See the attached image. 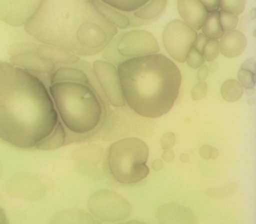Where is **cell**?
Listing matches in <instances>:
<instances>
[{"label":"cell","mask_w":256,"mask_h":224,"mask_svg":"<svg viewBox=\"0 0 256 224\" xmlns=\"http://www.w3.org/2000/svg\"><path fill=\"white\" fill-rule=\"evenodd\" d=\"M58 118L65 129V145L95 139L100 131L115 125V114L107 98L90 84L54 83L49 87Z\"/></svg>","instance_id":"4"},{"label":"cell","mask_w":256,"mask_h":224,"mask_svg":"<svg viewBox=\"0 0 256 224\" xmlns=\"http://www.w3.org/2000/svg\"><path fill=\"white\" fill-rule=\"evenodd\" d=\"M255 60L253 58H250V59H247L246 61H244L241 65V69H245V70H248L250 72H253L255 73Z\"/></svg>","instance_id":"36"},{"label":"cell","mask_w":256,"mask_h":224,"mask_svg":"<svg viewBox=\"0 0 256 224\" xmlns=\"http://www.w3.org/2000/svg\"><path fill=\"white\" fill-rule=\"evenodd\" d=\"M207 68H208V71H209L210 73H214V72L217 71L218 63L215 62L214 60H213V61H210V63H209V65L207 66Z\"/></svg>","instance_id":"39"},{"label":"cell","mask_w":256,"mask_h":224,"mask_svg":"<svg viewBox=\"0 0 256 224\" xmlns=\"http://www.w3.org/2000/svg\"><path fill=\"white\" fill-rule=\"evenodd\" d=\"M238 82L245 89H252L255 85V73L250 72L245 69H241L238 71Z\"/></svg>","instance_id":"27"},{"label":"cell","mask_w":256,"mask_h":224,"mask_svg":"<svg viewBox=\"0 0 256 224\" xmlns=\"http://www.w3.org/2000/svg\"><path fill=\"white\" fill-rule=\"evenodd\" d=\"M42 0H0V20L19 27L37 11Z\"/></svg>","instance_id":"11"},{"label":"cell","mask_w":256,"mask_h":224,"mask_svg":"<svg viewBox=\"0 0 256 224\" xmlns=\"http://www.w3.org/2000/svg\"><path fill=\"white\" fill-rule=\"evenodd\" d=\"M236 189V183H230L226 186L220 187V188H210L207 189L206 192L208 195L212 197H224L232 194Z\"/></svg>","instance_id":"29"},{"label":"cell","mask_w":256,"mask_h":224,"mask_svg":"<svg viewBox=\"0 0 256 224\" xmlns=\"http://www.w3.org/2000/svg\"><path fill=\"white\" fill-rule=\"evenodd\" d=\"M87 206L90 213L96 219L105 222L122 221L132 211V205L126 198L106 189L91 194Z\"/></svg>","instance_id":"8"},{"label":"cell","mask_w":256,"mask_h":224,"mask_svg":"<svg viewBox=\"0 0 256 224\" xmlns=\"http://www.w3.org/2000/svg\"><path fill=\"white\" fill-rule=\"evenodd\" d=\"M37 52L41 56L50 60L55 65L56 69L59 67L68 66L69 64L75 63L80 60V57L78 55L64 48L54 46V45L44 44V43L38 44Z\"/></svg>","instance_id":"15"},{"label":"cell","mask_w":256,"mask_h":224,"mask_svg":"<svg viewBox=\"0 0 256 224\" xmlns=\"http://www.w3.org/2000/svg\"><path fill=\"white\" fill-rule=\"evenodd\" d=\"M92 67L110 105L123 107L126 103L122 93L117 67L105 60H95Z\"/></svg>","instance_id":"10"},{"label":"cell","mask_w":256,"mask_h":224,"mask_svg":"<svg viewBox=\"0 0 256 224\" xmlns=\"http://www.w3.org/2000/svg\"><path fill=\"white\" fill-rule=\"evenodd\" d=\"M81 83L89 84L86 74L75 67L63 66L57 68L51 75L50 85L54 83Z\"/></svg>","instance_id":"17"},{"label":"cell","mask_w":256,"mask_h":224,"mask_svg":"<svg viewBox=\"0 0 256 224\" xmlns=\"http://www.w3.org/2000/svg\"><path fill=\"white\" fill-rule=\"evenodd\" d=\"M24 29L39 42L78 56L102 52L118 33L91 0H42Z\"/></svg>","instance_id":"2"},{"label":"cell","mask_w":256,"mask_h":224,"mask_svg":"<svg viewBox=\"0 0 256 224\" xmlns=\"http://www.w3.org/2000/svg\"><path fill=\"white\" fill-rule=\"evenodd\" d=\"M96 9L102 14V16L111 23L114 27L120 29H126L130 27L129 19L126 17L124 12L119 11L100 0H91Z\"/></svg>","instance_id":"18"},{"label":"cell","mask_w":256,"mask_h":224,"mask_svg":"<svg viewBox=\"0 0 256 224\" xmlns=\"http://www.w3.org/2000/svg\"><path fill=\"white\" fill-rule=\"evenodd\" d=\"M219 155V150L217 148L212 149V154H211V159H216Z\"/></svg>","instance_id":"42"},{"label":"cell","mask_w":256,"mask_h":224,"mask_svg":"<svg viewBox=\"0 0 256 224\" xmlns=\"http://www.w3.org/2000/svg\"><path fill=\"white\" fill-rule=\"evenodd\" d=\"M219 42V52L227 57L233 58L239 56L247 45V39L245 35L239 30H231L224 32Z\"/></svg>","instance_id":"14"},{"label":"cell","mask_w":256,"mask_h":224,"mask_svg":"<svg viewBox=\"0 0 256 224\" xmlns=\"http://www.w3.org/2000/svg\"><path fill=\"white\" fill-rule=\"evenodd\" d=\"M219 54V42L215 39H208L207 43L205 44L202 55L205 61H213L217 58Z\"/></svg>","instance_id":"26"},{"label":"cell","mask_w":256,"mask_h":224,"mask_svg":"<svg viewBox=\"0 0 256 224\" xmlns=\"http://www.w3.org/2000/svg\"><path fill=\"white\" fill-rule=\"evenodd\" d=\"M207 41H208V38H207L203 33H199V34H197V36H196V38H195V40H194V43H193L192 47H193L194 49H196L198 52L202 53L203 48H204L205 44L207 43Z\"/></svg>","instance_id":"32"},{"label":"cell","mask_w":256,"mask_h":224,"mask_svg":"<svg viewBox=\"0 0 256 224\" xmlns=\"http://www.w3.org/2000/svg\"><path fill=\"white\" fill-rule=\"evenodd\" d=\"M197 73H196V78L198 81H204L208 75H209V71H208V68L206 65H202L200 66L199 68H197Z\"/></svg>","instance_id":"35"},{"label":"cell","mask_w":256,"mask_h":224,"mask_svg":"<svg viewBox=\"0 0 256 224\" xmlns=\"http://www.w3.org/2000/svg\"><path fill=\"white\" fill-rule=\"evenodd\" d=\"M37 48L38 44L31 41L12 43L8 48L10 63L28 71L49 89L50 78L56 67L50 60L38 54Z\"/></svg>","instance_id":"7"},{"label":"cell","mask_w":256,"mask_h":224,"mask_svg":"<svg viewBox=\"0 0 256 224\" xmlns=\"http://www.w3.org/2000/svg\"><path fill=\"white\" fill-rule=\"evenodd\" d=\"M58 119L49 89L28 71L0 61V139L17 148H35Z\"/></svg>","instance_id":"1"},{"label":"cell","mask_w":256,"mask_h":224,"mask_svg":"<svg viewBox=\"0 0 256 224\" xmlns=\"http://www.w3.org/2000/svg\"><path fill=\"white\" fill-rule=\"evenodd\" d=\"M221 96L228 102H235L239 100L244 92L241 84L234 79H228L221 85Z\"/></svg>","instance_id":"22"},{"label":"cell","mask_w":256,"mask_h":224,"mask_svg":"<svg viewBox=\"0 0 256 224\" xmlns=\"http://www.w3.org/2000/svg\"><path fill=\"white\" fill-rule=\"evenodd\" d=\"M185 62L188 64L189 67L197 69V68H199L200 66H202L204 64L205 59H204L202 53L198 52L196 49L191 47L187 56H186Z\"/></svg>","instance_id":"28"},{"label":"cell","mask_w":256,"mask_h":224,"mask_svg":"<svg viewBox=\"0 0 256 224\" xmlns=\"http://www.w3.org/2000/svg\"><path fill=\"white\" fill-rule=\"evenodd\" d=\"M118 224H146V223L141 222V221H138V220H130V221L123 222V223H118Z\"/></svg>","instance_id":"43"},{"label":"cell","mask_w":256,"mask_h":224,"mask_svg":"<svg viewBox=\"0 0 256 224\" xmlns=\"http://www.w3.org/2000/svg\"><path fill=\"white\" fill-rule=\"evenodd\" d=\"M167 4V0H149L143 6L133 11V15L145 20H157L163 13Z\"/></svg>","instance_id":"20"},{"label":"cell","mask_w":256,"mask_h":224,"mask_svg":"<svg viewBox=\"0 0 256 224\" xmlns=\"http://www.w3.org/2000/svg\"><path fill=\"white\" fill-rule=\"evenodd\" d=\"M151 167H152V169L154 171H160L163 168V161H162V159H155L152 162Z\"/></svg>","instance_id":"38"},{"label":"cell","mask_w":256,"mask_h":224,"mask_svg":"<svg viewBox=\"0 0 256 224\" xmlns=\"http://www.w3.org/2000/svg\"><path fill=\"white\" fill-rule=\"evenodd\" d=\"M196 36V30L182 20L174 19L165 26L162 40L168 54L176 61L183 63Z\"/></svg>","instance_id":"9"},{"label":"cell","mask_w":256,"mask_h":224,"mask_svg":"<svg viewBox=\"0 0 256 224\" xmlns=\"http://www.w3.org/2000/svg\"><path fill=\"white\" fill-rule=\"evenodd\" d=\"M175 158V154L172 149H165L162 153V161H166L168 163L172 162Z\"/></svg>","instance_id":"37"},{"label":"cell","mask_w":256,"mask_h":224,"mask_svg":"<svg viewBox=\"0 0 256 224\" xmlns=\"http://www.w3.org/2000/svg\"><path fill=\"white\" fill-rule=\"evenodd\" d=\"M156 218L159 224H197L194 212L175 202L161 205L156 211Z\"/></svg>","instance_id":"12"},{"label":"cell","mask_w":256,"mask_h":224,"mask_svg":"<svg viewBox=\"0 0 256 224\" xmlns=\"http://www.w3.org/2000/svg\"><path fill=\"white\" fill-rule=\"evenodd\" d=\"M49 224H102L92 214L79 209L72 208L62 210L54 215Z\"/></svg>","instance_id":"16"},{"label":"cell","mask_w":256,"mask_h":224,"mask_svg":"<svg viewBox=\"0 0 256 224\" xmlns=\"http://www.w3.org/2000/svg\"><path fill=\"white\" fill-rule=\"evenodd\" d=\"M125 103L138 115L158 118L170 111L178 97L181 72L163 54L126 59L117 65Z\"/></svg>","instance_id":"3"},{"label":"cell","mask_w":256,"mask_h":224,"mask_svg":"<svg viewBox=\"0 0 256 224\" xmlns=\"http://www.w3.org/2000/svg\"><path fill=\"white\" fill-rule=\"evenodd\" d=\"M201 29H202V33L208 39H215V40L220 39L221 36L224 34V32L220 25L219 12L218 11L209 12Z\"/></svg>","instance_id":"21"},{"label":"cell","mask_w":256,"mask_h":224,"mask_svg":"<svg viewBox=\"0 0 256 224\" xmlns=\"http://www.w3.org/2000/svg\"><path fill=\"white\" fill-rule=\"evenodd\" d=\"M212 149L213 147L208 145V144H205L203 146L200 147L199 149V154L200 156L205 159V160H208V159H211V154H212Z\"/></svg>","instance_id":"34"},{"label":"cell","mask_w":256,"mask_h":224,"mask_svg":"<svg viewBox=\"0 0 256 224\" xmlns=\"http://www.w3.org/2000/svg\"><path fill=\"white\" fill-rule=\"evenodd\" d=\"M176 141V137L175 134L173 132H166L163 134V136L161 137L160 140V144L162 149H171Z\"/></svg>","instance_id":"31"},{"label":"cell","mask_w":256,"mask_h":224,"mask_svg":"<svg viewBox=\"0 0 256 224\" xmlns=\"http://www.w3.org/2000/svg\"><path fill=\"white\" fill-rule=\"evenodd\" d=\"M156 38L146 30H131L116 35L103 49L105 61L118 65L126 59L156 54L159 52Z\"/></svg>","instance_id":"6"},{"label":"cell","mask_w":256,"mask_h":224,"mask_svg":"<svg viewBox=\"0 0 256 224\" xmlns=\"http://www.w3.org/2000/svg\"><path fill=\"white\" fill-rule=\"evenodd\" d=\"M207 94V84L204 81H198L191 89V98L193 100H201Z\"/></svg>","instance_id":"30"},{"label":"cell","mask_w":256,"mask_h":224,"mask_svg":"<svg viewBox=\"0 0 256 224\" xmlns=\"http://www.w3.org/2000/svg\"><path fill=\"white\" fill-rule=\"evenodd\" d=\"M246 5V0H220L219 8L222 11L232 13L236 16L243 13Z\"/></svg>","instance_id":"24"},{"label":"cell","mask_w":256,"mask_h":224,"mask_svg":"<svg viewBox=\"0 0 256 224\" xmlns=\"http://www.w3.org/2000/svg\"><path fill=\"white\" fill-rule=\"evenodd\" d=\"M177 9L182 21L194 30H200L208 11L199 0H177Z\"/></svg>","instance_id":"13"},{"label":"cell","mask_w":256,"mask_h":224,"mask_svg":"<svg viewBox=\"0 0 256 224\" xmlns=\"http://www.w3.org/2000/svg\"><path fill=\"white\" fill-rule=\"evenodd\" d=\"M2 170H3V169H2V164L0 163V176L2 175Z\"/></svg>","instance_id":"44"},{"label":"cell","mask_w":256,"mask_h":224,"mask_svg":"<svg viewBox=\"0 0 256 224\" xmlns=\"http://www.w3.org/2000/svg\"><path fill=\"white\" fill-rule=\"evenodd\" d=\"M65 129L61 121L58 119L54 129L52 132L46 136L44 139L39 141L37 145L35 146L36 149L38 150H55L60 148L61 146L65 145Z\"/></svg>","instance_id":"19"},{"label":"cell","mask_w":256,"mask_h":224,"mask_svg":"<svg viewBox=\"0 0 256 224\" xmlns=\"http://www.w3.org/2000/svg\"><path fill=\"white\" fill-rule=\"evenodd\" d=\"M219 21L223 32L234 30L238 24V17L232 13L219 10Z\"/></svg>","instance_id":"25"},{"label":"cell","mask_w":256,"mask_h":224,"mask_svg":"<svg viewBox=\"0 0 256 224\" xmlns=\"http://www.w3.org/2000/svg\"><path fill=\"white\" fill-rule=\"evenodd\" d=\"M199 1L203 4V6L208 11V13L218 11V9H219L220 0H199Z\"/></svg>","instance_id":"33"},{"label":"cell","mask_w":256,"mask_h":224,"mask_svg":"<svg viewBox=\"0 0 256 224\" xmlns=\"http://www.w3.org/2000/svg\"><path fill=\"white\" fill-rule=\"evenodd\" d=\"M179 159H180V161H181L182 163H186V162H188V160H189V155H188L187 153H182V154H180Z\"/></svg>","instance_id":"41"},{"label":"cell","mask_w":256,"mask_h":224,"mask_svg":"<svg viewBox=\"0 0 256 224\" xmlns=\"http://www.w3.org/2000/svg\"><path fill=\"white\" fill-rule=\"evenodd\" d=\"M0 224H9L7 216L1 206H0Z\"/></svg>","instance_id":"40"},{"label":"cell","mask_w":256,"mask_h":224,"mask_svg":"<svg viewBox=\"0 0 256 224\" xmlns=\"http://www.w3.org/2000/svg\"><path fill=\"white\" fill-rule=\"evenodd\" d=\"M103 3L122 12H133L149 0H100Z\"/></svg>","instance_id":"23"},{"label":"cell","mask_w":256,"mask_h":224,"mask_svg":"<svg viewBox=\"0 0 256 224\" xmlns=\"http://www.w3.org/2000/svg\"><path fill=\"white\" fill-rule=\"evenodd\" d=\"M149 149L139 138L127 137L112 143L107 151L106 163L112 177L122 184H134L149 173L146 165Z\"/></svg>","instance_id":"5"}]
</instances>
